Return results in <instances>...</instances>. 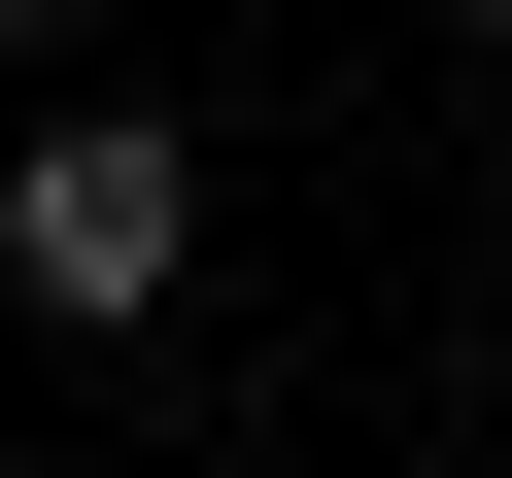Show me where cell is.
<instances>
[{
    "instance_id": "cell-1",
    "label": "cell",
    "mask_w": 512,
    "mask_h": 478,
    "mask_svg": "<svg viewBox=\"0 0 512 478\" xmlns=\"http://www.w3.org/2000/svg\"><path fill=\"white\" fill-rule=\"evenodd\" d=\"M171 274H205V137L171 103H35L0 137V308L35 342H171Z\"/></svg>"
},
{
    "instance_id": "cell-2",
    "label": "cell",
    "mask_w": 512,
    "mask_h": 478,
    "mask_svg": "<svg viewBox=\"0 0 512 478\" xmlns=\"http://www.w3.org/2000/svg\"><path fill=\"white\" fill-rule=\"evenodd\" d=\"M69 35H103V0H0V69H69Z\"/></svg>"
},
{
    "instance_id": "cell-3",
    "label": "cell",
    "mask_w": 512,
    "mask_h": 478,
    "mask_svg": "<svg viewBox=\"0 0 512 478\" xmlns=\"http://www.w3.org/2000/svg\"><path fill=\"white\" fill-rule=\"evenodd\" d=\"M444 35H478V69H512V0H444Z\"/></svg>"
},
{
    "instance_id": "cell-4",
    "label": "cell",
    "mask_w": 512,
    "mask_h": 478,
    "mask_svg": "<svg viewBox=\"0 0 512 478\" xmlns=\"http://www.w3.org/2000/svg\"><path fill=\"white\" fill-rule=\"evenodd\" d=\"M0 137H35V103H0Z\"/></svg>"
}]
</instances>
